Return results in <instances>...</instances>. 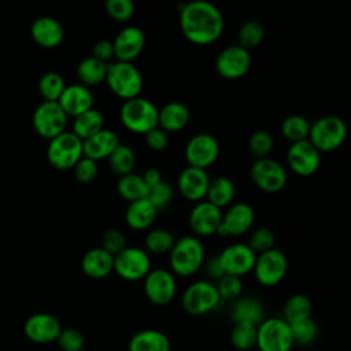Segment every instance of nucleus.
Masks as SVG:
<instances>
[{
  "mask_svg": "<svg viewBox=\"0 0 351 351\" xmlns=\"http://www.w3.org/2000/svg\"><path fill=\"white\" fill-rule=\"evenodd\" d=\"M180 29L182 36L196 44L208 45L223 32V16L217 5L207 0H192L180 10Z\"/></svg>",
  "mask_w": 351,
  "mask_h": 351,
  "instance_id": "obj_1",
  "label": "nucleus"
},
{
  "mask_svg": "<svg viewBox=\"0 0 351 351\" xmlns=\"http://www.w3.org/2000/svg\"><path fill=\"white\" fill-rule=\"evenodd\" d=\"M171 273L180 277H189L199 271L204 263V248L196 236L177 239L169 252Z\"/></svg>",
  "mask_w": 351,
  "mask_h": 351,
  "instance_id": "obj_2",
  "label": "nucleus"
},
{
  "mask_svg": "<svg viewBox=\"0 0 351 351\" xmlns=\"http://www.w3.org/2000/svg\"><path fill=\"white\" fill-rule=\"evenodd\" d=\"M106 82L114 95L123 100L138 97L143 89V77L138 69L130 62L115 60L108 63Z\"/></svg>",
  "mask_w": 351,
  "mask_h": 351,
  "instance_id": "obj_3",
  "label": "nucleus"
},
{
  "mask_svg": "<svg viewBox=\"0 0 351 351\" xmlns=\"http://www.w3.org/2000/svg\"><path fill=\"white\" fill-rule=\"evenodd\" d=\"M347 137L346 122L336 115H325L310 123L307 140L319 151L329 152L337 149Z\"/></svg>",
  "mask_w": 351,
  "mask_h": 351,
  "instance_id": "obj_4",
  "label": "nucleus"
},
{
  "mask_svg": "<svg viewBox=\"0 0 351 351\" xmlns=\"http://www.w3.org/2000/svg\"><path fill=\"white\" fill-rule=\"evenodd\" d=\"M122 125L137 134H145L158 126V108L144 97L125 100L119 111Z\"/></svg>",
  "mask_w": 351,
  "mask_h": 351,
  "instance_id": "obj_5",
  "label": "nucleus"
},
{
  "mask_svg": "<svg viewBox=\"0 0 351 351\" xmlns=\"http://www.w3.org/2000/svg\"><path fill=\"white\" fill-rule=\"evenodd\" d=\"M291 326L281 317L265 318L256 326V344L259 351H291L293 347Z\"/></svg>",
  "mask_w": 351,
  "mask_h": 351,
  "instance_id": "obj_6",
  "label": "nucleus"
},
{
  "mask_svg": "<svg viewBox=\"0 0 351 351\" xmlns=\"http://www.w3.org/2000/svg\"><path fill=\"white\" fill-rule=\"evenodd\" d=\"M84 156L82 140L73 132L64 130L59 136L49 140L47 148V158L51 166L58 170L73 169Z\"/></svg>",
  "mask_w": 351,
  "mask_h": 351,
  "instance_id": "obj_7",
  "label": "nucleus"
},
{
  "mask_svg": "<svg viewBox=\"0 0 351 351\" xmlns=\"http://www.w3.org/2000/svg\"><path fill=\"white\" fill-rule=\"evenodd\" d=\"M221 298L214 282L197 280L192 282L181 296L182 308L191 315H203L218 307Z\"/></svg>",
  "mask_w": 351,
  "mask_h": 351,
  "instance_id": "obj_8",
  "label": "nucleus"
},
{
  "mask_svg": "<svg viewBox=\"0 0 351 351\" xmlns=\"http://www.w3.org/2000/svg\"><path fill=\"white\" fill-rule=\"evenodd\" d=\"M288 270V259L280 248H271L256 255L254 274L256 281L263 287H274L280 284Z\"/></svg>",
  "mask_w": 351,
  "mask_h": 351,
  "instance_id": "obj_9",
  "label": "nucleus"
},
{
  "mask_svg": "<svg viewBox=\"0 0 351 351\" xmlns=\"http://www.w3.org/2000/svg\"><path fill=\"white\" fill-rule=\"evenodd\" d=\"M149 270L148 252L138 247H126L114 256V271L126 281L143 280Z\"/></svg>",
  "mask_w": 351,
  "mask_h": 351,
  "instance_id": "obj_10",
  "label": "nucleus"
},
{
  "mask_svg": "<svg viewBox=\"0 0 351 351\" xmlns=\"http://www.w3.org/2000/svg\"><path fill=\"white\" fill-rule=\"evenodd\" d=\"M33 128L44 138H53L66 130L67 115L58 101H43L33 112Z\"/></svg>",
  "mask_w": 351,
  "mask_h": 351,
  "instance_id": "obj_11",
  "label": "nucleus"
},
{
  "mask_svg": "<svg viewBox=\"0 0 351 351\" xmlns=\"http://www.w3.org/2000/svg\"><path fill=\"white\" fill-rule=\"evenodd\" d=\"M251 178L261 191L267 193L281 191L288 180L284 166L271 158L256 159L251 166Z\"/></svg>",
  "mask_w": 351,
  "mask_h": 351,
  "instance_id": "obj_12",
  "label": "nucleus"
},
{
  "mask_svg": "<svg viewBox=\"0 0 351 351\" xmlns=\"http://www.w3.org/2000/svg\"><path fill=\"white\" fill-rule=\"evenodd\" d=\"M219 156V144L217 138L208 133H197L192 136L185 145V159L192 167L206 170Z\"/></svg>",
  "mask_w": 351,
  "mask_h": 351,
  "instance_id": "obj_13",
  "label": "nucleus"
},
{
  "mask_svg": "<svg viewBox=\"0 0 351 351\" xmlns=\"http://www.w3.org/2000/svg\"><path fill=\"white\" fill-rule=\"evenodd\" d=\"M177 292L176 277L166 269H154L144 277V293L147 299L158 306L169 304Z\"/></svg>",
  "mask_w": 351,
  "mask_h": 351,
  "instance_id": "obj_14",
  "label": "nucleus"
},
{
  "mask_svg": "<svg viewBox=\"0 0 351 351\" xmlns=\"http://www.w3.org/2000/svg\"><path fill=\"white\" fill-rule=\"evenodd\" d=\"M251 66L250 51L240 45L223 48L215 59V70L225 80H239L244 77Z\"/></svg>",
  "mask_w": 351,
  "mask_h": 351,
  "instance_id": "obj_15",
  "label": "nucleus"
},
{
  "mask_svg": "<svg viewBox=\"0 0 351 351\" xmlns=\"http://www.w3.org/2000/svg\"><path fill=\"white\" fill-rule=\"evenodd\" d=\"M256 254L247 244H230L218 255V261L225 274L243 277L252 271Z\"/></svg>",
  "mask_w": 351,
  "mask_h": 351,
  "instance_id": "obj_16",
  "label": "nucleus"
},
{
  "mask_svg": "<svg viewBox=\"0 0 351 351\" xmlns=\"http://www.w3.org/2000/svg\"><path fill=\"white\" fill-rule=\"evenodd\" d=\"M287 162L293 173L307 177L318 170L321 155L308 140H302L291 143L287 151Z\"/></svg>",
  "mask_w": 351,
  "mask_h": 351,
  "instance_id": "obj_17",
  "label": "nucleus"
},
{
  "mask_svg": "<svg viewBox=\"0 0 351 351\" xmlns=\"http://www.w3.org/2000/svg\"><path fill=\"white\" fill-rule=\"evenodd\" d=\"M60 330L62 325L59 319L48 313H36L30 315L23 325L25 336L30 341L38 344L56 341Z\"/></svg>",
  "mask_w": 351,
  "mask_h": 351,
  "instance_id": "obj_18",
  "label": "nucleus"
},
{
  "mask_svg": "<svg viewBox=\"0 0 351 351\" xmlns=\"http://www.w3.org/2000/svg\"><path fill=\"white\" fill-rule=\"evenodd\" d=\"M255 219L254 208L247 203H234L222 215L217 233L219 236H240L247 233Z\"/></svg>",
  "mask_w": 351,
  "mask_h": 351,
  "instance_id": "obj_19",
  "label": "nucleus"
},
{
  "mask_svg": "<svg viewBox=\"0 0 351 351\" xmlns=\"http://www.w3.org/2000/svg\"><path fill=\"white\" fill-rule=\"evenodd\" d=\"M111 43L114 48V58H117L119 62L132 63V60L143 52L145 45V36L140 27L126 26L117 33Z\"/></svg>",
  "mask_w": 351,
  "mask_h": 351,
  "instance_id": "obj_20",
  "label": "nucleus"
},
{
  "mask_svg": "<svg viewBox=\"0 0 351 351\" xmlns=\"http://www.w3.org/2000/svg\"><path fill=\"white\" fill-rule=\"evenodd\" d=\"M221 219V210L207 200L197 202L189 213V226L197 236H211L217 233Z\"/></svg>",
  "mask_w": 351,
  "mask_h": 351,
  "instance_id": "obj_21",
  "label": "nucleus"
},
{
  "mask_svg": "<svg viewBox=\"0 0 351 351\" xmlns=\"http://www.w3.org/2000/svg\"><path fill=\"white\" fill-rule=\"evenodd\" d=\"M210 177L206 170L186 166L178 176L177 186L180 193L191 202H200L206 199Z\"/></svg>",
  "mask_w": 351,
  "mask_h": 351,
  "instance_id": "obj_22",
  "label": "nucleus"
},
{
  "mask_svg": "<svg viewBox=\"0 0 351 351\" xmlns=\"http://www.w3.org/2000/svg\"><path fill=\"white\" fill-rule=\"evenodd\" d=\"M58 103L67 117H77L93 108V95L88 86L82 84H71L66 85Z\"/></svg>",
  "mask_w": 351,
  "mask_h": 351,
  "instance_id": "obj_23",
  "label": "nucleus"
},
{
  "mask_svg": "<svg viewBox=\"0 0 351 351\" xmlns=\"http://www.w3.org/2000/svg\"><path fill=\"white\" fill-rule=\"evenodd\" d=\"M119 137L111 129H101L92 137L82 141L84 156L89 158L95 162L106 159L111 155V152L118 147Z\"/></svg>",
  "mask_w": 351,
  "mask_h": 351,
  "instance_id": "obj_24",
  "label": "nucleus"
},
{
  "mask_svg": "<svg viewBox=\"0 0 351 351\" xmlns=\"http://www.w3.org/2000/svg\"><path fill=\"white\" fill-rule=\"evenodd\" d=\"M30 34L37 45L43 48H55L63 41L64 32L55 18L41 16L33 22Z\"/></svg>",
  "mask_w": 351,
  "mask_h": 351,
  "instance_id": "obj_25",
  "label": "nucleus"
},
{
  "mask_svg": "<svg viewBox=\"0 0 351 351\" xmlns=\"http://www.w3.org/2000/svg\"><path fill=\"white\" fill-rule=\"evenodd\" d=\"M81 269L90 278H104L114 271V256L101 247L92 248L82 256Z\"/></svg>",
  "mask_w": 351,
  "mask_h": 351,
  "instance_id": "obj_26",
  "label": "nucleus"
},
{
  "mask_svg": "<svg viewBox=\"0 0 351 351\" xmlns=\"http://www.w3.org/2000/svg\"><path fill=\"white\" fill-rule=\"evenodd\" d=\"M189 108L180 101L166 103L158 110V126L165 132H178L189 122Z\"/></svg>",
  "mask_w": 351,
  "mask_h": 351,
  "instance_id": "obj_27",
  "label": "nucleus"
},
{
  "mask_svg": "<svg viewBox=\"0 0 351 351\" xmlns=\"http://www.w3.org/2000/svg\"><path fill=\"white\" fill-rule=\"evenodd\" d=\"M156 214L158 210L154 204L148 199H141L129 203L125 211V221L129 228L134 230H144L154 223Z\"/></svg>",
  "mask_w": 351,
  "mask_h": 351,
  "instance_id": "obj_28",
  "label": "nucleus"
},
{
  "mask_svg": "<svg viewBox=\"0 0 351 351\" xmlns=\"http://www.w3.org/2000/svg\"><path fill=\"white\" fill-rule=\"evenodd\" d=\"M128 350L129 351H170V340L160 330L143 329L132 336Z\"/></svg>",
  "mask_w": 351,
  "mask_h": 351,
  "instance_id": "obj_29",
  "label": "nucleus"
},
{
  "mask_svg": "<svg viewBox=\"0 0 351 351\" xmlns=\"http://www.w3.org/2000/svg\"><path fill=\"white\" fill-rule=\"evenodd\" d=\"M233 322H251L259 325L265 319V310L259 300L255 298H239L232 307Z\"/></svg>",
  "mask_w": 351,
  "mask_h": 351,
  "instance_id": "obj_30",
  "label": "nucleus"
},
{
  "mask_svg": "<svg viewBox=\"0 0 351 351\" xmlns=\"http://www.w3.org/2000/svg\"><path fill=\"white\" fill-rule=\"evenodd\" d=\"M234 193L236 189L233 181L225 176H219L210 180L206 200L221 210L222 207H226L233 202Z\"/></svg>",
  "mask_w": 351,
  "mask_h": 351,
  "instance_id": "obj_31",
  "label": "nucleus"
},
{
  "mask_svg": "<svg viewBox=\"0 0 351 351\" xmlns=\"http://www.w3.org/2000/svg\"><path fill=\"white\" fill-rule=\"evenodd\" d=\"M103 115L100 111L90 108L77 117H74V122H73V133L81 138L82 141L92 137L93 134H96L97 132H100L103 129Z\"/></svg>",
  "mask_w": 351,
  "mask_h": 351,
  "instance_id": "obj_32",
  "label": "nucleus"
},
{
  "mask_svg": "<svg viewBox=\"0 0 351 351\" xmlns=\"http://www.w3.org/2000/svg\"><path fill=\"white\" fill-rule=\"evenodd\" d=\"M108 63L101 62L93 56H88L82 59L77 66V75L82 85H96L106 81Z\"/></svg>",
  "mask_w": 351,
  "mask_h": 351,
  "instance_id": "obj_33",
  "label": "nucleus"
},
{
  "mask_svg": "<svg viewBox=\"0 0 351 351\" xmlns=\"http://www.w3.org/2000/svg\"><path fill=\"white\" fill-rule=\"evenodd\" d=\"M117 191L119 196L128 200L129 203L147 199L148 196V186L143 181V177L134 173L119 177L117 182Z\"/></svg>",
  "mask_w": 351,
  "mask_h": 351,
  "instance_id": "obj_34",
  "label": "nucleus"
},
{
  "mask_svg": "<svg viewBox=\"0 0 351 351\" xmlns=\"http://www.w3.org/2000/svg\"><path fill=\"white\" fill-rule=\"evenodd\" d=\"M311 311H313L311 300L303 293H295L291 298H288V300L285 302L281 318L291 325L311 317Z\"/></svg>",
  "mask_w": 351,
  "mask_h": 351,
  "instance_id": "obj_35",
  "label": "nucleus"
},
{
  "mask_svg": "<svg viewBox=\"0 0 351 351\" xmlns=\"http://www.w3.org/2000/svg\"><path fill=\"white\" fill-rule=\"evenodd\" d=\"M111 171L119 177L130 174L136 165L134 151L126 144H118V147L107 158Z\"/></svg>",
  "mask_w": 351,
  "mask_h": 351,
  "instance_id": "obj_36",
  "label": "nucleus"
},
{
  "mask_svg": "<svg viewBox=\"0 0 351 351\" xmlns=\"http://www.w3.org/2000/svg\"><path fill=\"white\" fill-rule=\"evenodd\" d=\"M256 326L251 322H234L230 330V343L239 351H250L256 344Z\"/></svg>",
  "mask_w": 351,
  "mask_h": 351,
  "instance_id": "obj_37",
  "label": "nucleus"
},
{
  "mask_svg": "<svg viewBox=\"0 0 351 351\" xmlns=\"http://www.w3.org/2000/svg\"><path fill=\"white\" fill-rule=\"evenodd\" d=\"M66 88L63 77L55 71L45 73L38 81V92L44 101H58Z\"/></svg>",
  "mask_w": 351,
  "mask_h": 351,
  "instance_id": "obj_38",
  "label": "nucleus"
},
{
  "mask_svg": "<svg viewBox=\"0 0 351 351\" xmlns=\"http://www.w3.org/2000/svg\"><path fill=\"white\" fill-rule=\"evenodd\" d=\"M310 122L302 115H289L281 123V133L291 143L307 140Z\"/></svg>",
  "mask_w": 351,
  "mask_h": 351,
  "instance_id": "obj_39",
  "label": "nucleus"
},
{
  "mask_svg": "<svg viewBox=\"0 0 351 351\" xmlns=\"http://www.w3.org/2000/svg\"><path fill=\"white\" fill-rule=\"evenodd\" d=\"M176 239L171 232L167 229H152L147 233L144 244L145 250L151 254L160 255L165 252H170Z\"/></svg>",
  "mask_w": 351,
  "mask_h": 351,
  "instance_id": "obj_40",
  "label": "nucleus"
},
{
  "mask_svg": "<svg viewBox=\"0 0 351 351\" xmlns=\"http://www.w3.org/2000/svg\"><path fill=\"white\" fill-rule=\"evenodd\" d=\"M240 47L250 51L251 48L258 47L265 38V27L258 21H247L241 25L237 33Z\"/></svg>",
  "mask_w": 351,
  "mask_h": 351,
  "instance_id": "obj_41",
  "label": "nucleus"
},
{
  "mask_svg": "<svg viewBox=\"0 0 351 351\" xmlns=\"http://www.w3.org/2000/svg\"><path fill=\"white\" fill-rule=\"evenodd\" d=\"M289 326H291L293 344L308 346L317 339L318 326H317L315 321L311 317H308L306 319H302L299 322L291 324Z\"/></svg>",
  "mask_w": 351,
  "mask_h": 351,
  "instance_id": "obj_42",
  "label": "nucleus"
},
{
  "mask_svg": "<svg viewBox=\"0 0 351 351\" xmlns=\"http://www.w3.org/2000/svg\"><path fill=\"white\" fill-rule=\"evenodd\" d=\"M273 147H274L273 137L266 130H256L250 136L248 149H250L251 155L255 156L256 159L269 158Z\"/></svg>",
  "mask_w": 351,
  "mask_h": 351,
  "instance_id": "obj_43",
  "label": "nucleus"
},
{
  "mask_svg": "<svg viewBox=\"0 0 351 351\" xmlns=\"http://www.w3.org/2000/svg\"><path fill=\"white\" fill-rule=\"evenodd\" d=\"M274 243H276V234L271 229L258 228L251 233L250 241L247 245L258 255L274 248Z\"/></svg>",
  "mask_w": 351,
  "mask_h": 351,
  "instance_id": "obj_44",
  "label": "nucleus"
},
{
  "mask_svg": "<svg viewBox=\"0 0 351 351\" xmlns=\"http://www.w3.org/2000/svg\"><path fill=\"white\" fill-rule=\"evenodd\" d=\"M221 300H236L240 298L243 291V281L240 277L225 274L215 284Z\"/></svg>",
  "mask_w": 351,
  "mask_h": 351,
  "instance_id": "obj_45",
  "label": "nucleus"
},
{
  "mask_svg": "<svg viewBox=\"0 0 351 351\" xmlns=\"http://www.w3.org/2000/svg\"><path fill=\"white\" fill-rule=\"evenodd\" d=\"M136 7L132 0H107L106 12L118 22H126L134 15Z\"/></svg>",
  "mask_w": 351,
  "mask_h": 351,
  "instance_id": "obj_46",
  "label": "nucleus"
},
{
  "mask_svg": "<svg viewBox=\"0 0 351 351\" xmlns=\"http://www.w3.org/2000/svg\"><path fill=\"white\" fill-rule=\"evenodd\" d=\"M173 197V186L167 181H160L158 185L148 189L147 199L154 204V207L159 211L166 207Z\"/></svg>",
  "mask_w": 351,
  "mask_h": 351,
  "instance_id": "obj_47",
  "label": "nucleus"
},
{
  "mask_svg": "<svg viewBox=\"0 0 351 351\" xmlns=\"http://www.w3.org/2000/svg\"><path fill=\"white\" fill-rule=\"evenodd\" d=\"M56 341L63 351H81L85 346V339L82 333L73 328L62 329Z\"/></svg>",
  "mask_w": 351,
  "mask_h": 351,
  "instance_id": "obj_48",
  "label": "nucleus"
},
{
  "mask_svg": "<svg viewBox=\"0 0 351 351\" xmlns=\"http://www.w3.org/2000/svg\"><path fill=\"white\" fill-rule=\"evenodd\" d=\"M101 248L110 252L112 256L119 254L123 248H126V237L118 229H108L103 233L101 237Z\"/></svg>",
  "mask_w": 351,
  "mask_h": 351,
  "instance_id": "obj_49",
  "label": "nucleus"
},
{
  "mask_svg": "<svg viewBox=\"0 0 351 351\" xmlns=\"http://www.w3.org/2000/svg\"><path fill=\"white\" fill-rule=\"evenodd\" d=\"M73 169L75 178L82 184L92 182L97 176V163L85 156H82Z\"/></svg>",
  "mask_w": 351,
  "mask_h": 351,
  "instance_id": "obj_50",
  "label": "nucleus"
},
{
  "mask_svg": "<svg viewBox=\"0 0 351 351\" xmlns=\"http://www.w3.org/2000/svg\"><path fill=\"white\" fill-rule=\"evenodd\" d=\"M145 143L152 151H163L169 144V138L166 132L156 126L145 133Z\"/></svg>",
  "mask_w": 351,
  "mask_h": 351,
  "instance_id": "obj_51",
  "label": "nucleus"
},
{
  "mask_svg": "<svg viewBox=\"0 0 351 351\" xmlns=\"http://www.w3.org/2000/svg\"><path fill=\"white\" fill-rule=\"evenodd\" d=\"M92 56L101 60V62H108L110 59L114 58V48L112 43L110 40H99L95 43L93 49H92Z\"/></svg>",
  "mask_w": 351,
  "mask_h": 351,
  "instance_id": "obj_52",
  "label": "nucleus"
},
{
  "mask_svg": "<svg viewBox=\"0 0 351 351\" xmlns=\"http://www.w3.org/2000/svg\"><path fill=\"white\" fill-rule=\"evenodd\" d=\"M202 267H204L206 274L210 278H213V280L218 281L222 276H225V273H223V270L221 267V263L218 261V256H211L208 261H204Z\"/></svg>",
  "mask_w": 351,
  "mask_h": 351,
  "instance_id": "obj_53",
  "label": "nucleus"
},
{
  "mask_svg": "<svg viewBox=\"0 0 351 351\" xmlns=\"http://www.w3.org/2000/svg\"><path fill=\"white\" fill-rule=\"evenodd\" d=\"M141 177H143V181L145 182V185L148 186V189L158 185L160 181H163L160 171L158 169H154V167L145 170Z\"/></svg>",
  "mask_w": 351,
  "mask_h": 351,
  "instance_id": "obj_54",
  "label": "nucleus"
}]
</instances>
